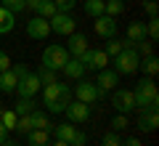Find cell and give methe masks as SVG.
Instances as JSON below:
<instances>
[{"label": "cell", "instance_id": "f546056e", "mask_svg": "<svg viewBox=\"0 0 159 146\" xmlns=\"http://www.w3.org/2000/svg\"><path fill=\"white\" fill-rule=\"evenodd\" d=\"M146 37L151 40V43H157V37H159V19H157V16L148 19V24H146Z\"/></svg>", "mask_w": 159, "mask_h": 146}, {"label": "cell", "instance_id": "f1b7e54d", "mask_svg": "<svg viewBox=\"0 0 159 146\" xmlns=\"http://www.w3.org/2000/svg\"><path fill=\"white\" fill-rule=\"evenodd\" d=\"M37 16H43V19H51L53 13H56V6H53V0H40V6H37Z\"/></svg>", "mask_w": 159, "mask_h": 146}, {"label": "cell", "instance_id": "7402d4cb", "mask_svg": "<svg viewBox=\"0 0 159 146\" xmlns=\"http://www.w3.org/2000/svg\"><path fill=\"white\" fill-rule=\"evenodd\" d=\"M27 144L29 146H48L51 144V133H48V130H29L27 133Z\"/></svg>", "mask_w": 159, "mask_h": 146}, {"label": "cell", "instance_id": "f35d334b", "mask_svg": "<svg viewBox=\"0 0 159 146\" xmlns=\"http://www.w3.org/2000/svg\"><path fill=\"white\" fill-rule=\"evenodd\" d=\"M85 144H88V135L82 133V130H77L74 138H72V146H85Z\"/></svg>", "mask_w": 159, "mask_h": 146}, {"label": "cell", "instance_id": "9a60e30c", "mask_svg": "<svg viewBox=\"0 0 159 146\" xmlns=\"http://www.w3.org/2000/svg\"><path fill=\"white\" fill-rule=\"evenodd\" d=\"M61 72H64V77H66V80H74V82H77V80H82V77H85V72H88V69L82 67V64H80V59H69V61L64 64V69H61Z\"/></svg>", "mask_w": 159, "mask_h": 146}, {"label": "cell", "instance_id": "836d02e7", "mask_svg": "<svg viewBox=\"0 0 159 146\" xmlns=\"http://www.w3.org/2000/svg\"><path fill=\"white\" fill-rule=\"evenodd\" d=\"M135 51H138V56H151L154 53V43L151 40H141V43H135Z\"/></svg>", "mask_w": 159, "mask_h": 146}, {"label": "cell", "instance_id": "83f0119b", "mask_svg": "<svg viewBox=\"0 0 159 146\" xmlns=\"http://www.w3.org/2000/svg\"><path fill=\"white\" fill-rule=\"evenodd\" d=\"M16 112H13V109H3V114H0V122H3V128L8 130V133H11L13 128H16Z\"/></svg>", "mask_w": 159, "mask_h": 146}, {"label": "cell", "instance_id": "ee69618b", "mask_svg": "<svg viewBox=\"0 0 159 146\" xmlns=\"http://www.w3.org/2000/svg\"><path fill=\"white\" fill-rule=\"evenodd\" d=\"M48 146H72V144H66V141H58V138H56L53 144H48Z\"/></svg>", "mask_w": 159, "mask_h": 146}, {"label": "cell", "instance_id": "5bb4252c", "mask_svg": "<svg viewBox=\"0 0 159 146\" xmlns=\"http://www.w3.org/2000/svg\"><path fill=\"white\" fill-rule=\"evenodd\" d=\"M96 85H98L101 90H114V88L119 85V74L114 72V69H109V67H106V69H98Z\"/></svg>", "mask_w": 159, "mask_h": 146}, {"label": "cell", "instance_id": "d4e9b609", "mask_svg": "<svg viewBox=\"0 0 159 146\" xmlns=\"http://www.w3.org/2000/svg\"><path fill=\"white\" fill-rule=\"evenodd\" d=\"M122 11H125V0H103V13H106V16L117 19Z\"/></svg>", "mask_w": 159, "mask_h": 146}, {"label": "cell", "instance_id": "ba28073f", "mask_svg": "<svg viewBox=\"0 0 159 146\" xmlns=\"http://www.w3.org/2000/svg\"><path fill=\"white\" fill-rule=\"evenodd\" d=\"M40 88H43V82H40V77H37L34 72L19 77V82H16V93L21 96V98H34Z\"/></svg>", "mask_w": 159, "mask_h": 146}, {"label": "cell", "instance_id": "3957f363", "mask_svg": "<svg viewBox=\"0 0 159 146\" xmlns=\"http://www.w3.org/2000/svg\"><path fill=\"white\" fill-rule=\"evenodd\" d=\"M138 61H141V56H138V51H135V48H125V51H119L117 56L111 59L114 72H117L119 77L135 74V72H138Z\"/></svg>", "mask_w": 159, "mask_h": 146}, {"label": "cell", "instance_id": "d590c367", "mask_svg": "<svg viewBox=\"0 0 159 146\" xmlns=\"http://www.w3.org/2000/svg\"><path fill=\"white\" fill-rule=\"evenodd\" d=\"M127 125H130V122H127V114H119L117 112V117L111 120V130H125Z\"/></svg>", "mask_w": 159, "mask_h": 146}, {"label": "cell", "instance_id": "9c48e42d", "mask_svg": "<svg viewBox=\"0 0 159 146\" xmlns=\"http://www.w3.org/2000/svg\"><path fill=\"white\" fill-rule=\"evenodd\" d=\"M90 109H93V106H88V104H82V101H77V98H74V101L66 104L64 114L69 117V122L77 125V122H88V120H90Z\"/></svg>", "mask_w": 159, "mask_h": 146}, {"label": "cell", "instance_id": "b9f144b4", "mask_svg": "<svg viewBox=\"0 0 159 146\" xmlns=\"http://www.w3.org/2000/svg\"><path fill=\"white\" fill-rule=\"evenodd\" d=\"M122 146H143V144L138 138H125V141H122Z\"/></svg>", "mask_w": 159, "mask_h": 146}, {"label": "cell", "instance_id": "8992f818", "mask_svg": "<svg viewBox=\"0 0 159 146\" xmlns=\"http://www.w3.org/2000/svg\"><path fill=\"white\" fill-rule=\"evenodd\" d=\"M48 24H51V32H56V35H72V32H77V21H74V16L72 13H64V11H56L51 19H48Z\"/></svg>", "mask_w": 159, "mask_h": 146}, {"label": "cell", "instance_id": "8d00e7d4", "mask_svg": "<svg viewBox=\"0 0 159 146\" xmlns=\"http://www.w3.org/2000/svg\"><path fill=\"white\" fill-rule=\"evenodd\" d=\"M53 6H56V11H64V13H69L74 6H77V0H53Z\"/></svg>", "mask_w": 159, "mask_h": 146}, {"label": "cell", "instance_id": "52a82bcc", "mask_svg": "<svg viewBox=\"0 0 159 146\" xmlns=\"http://www.w3.org/2000/svg\"><path fill=\"white\" fill-rule=\"evenodd\" d=\"M111 106L117 109L119 114H127L135 109V98H133V90L127 88H114L111 90Z\"/></svg>", "mask_w": 159, "mask_h": 146}, {"label": "cell", "instance_id": "8fae6325", "mask_svg": "<svg viewBox=\"0 0 159 146\" xmlns=\"http://www.w3.org/2000/svg\"><path fill=\"white\" fill-rule=\"evenodd\" d=\"M93 29H96V35L98 37H103V40H111V37H117V19L114 16H98L96 21H93Z\"/></svg>", "mask_w": 159, "mask_h": 146}, {"label": "cell", "instance_id": "e0dca14e", "mask_svg": "<svg viewBox=\"0 0 159 146\" xmlns=\"http://www.w3.org/2000/svg\"><path fill=\"white\" fill-rule=\"evenodd\" d=\"M51 133H56L58 141H66V144H72L74 133H77V128H74V122H61V125H53Z\"/></svg>", "mask_w": 159, "mask_h": 146}, {"label": "cell", "instance_id": "ab89813d", "mask_svg": "<svg viewBox=\"0 0 159 146\" xmlns=\"http://www.w3.org/2000/svg\"><path fill=\"white\" fill-rule=\"evenodd\" d=\"M6 69H11V56L6 51H0V72H6Z\"/></svg>", "mask_w": 159, "mask_h": 146}, {"label": "cell", "instance_id": "d6986e66", "mask_svg": "<svg viewBox=\"0 0 159 146\" xmlns=\"http://www.w3.org/2000/svg\"><path fill=\"white\" fill-rule=\"evenodd\" d=\"M16 82H19V77L13 74V69L0 72V93H13L16 90Z\"/></svg>", "mask_w": 159, "mask_h": 146}, {"label": "cell", "instance_id": "2e32d148", "mask_svg": "<svg viewBox=\"0 0 159 146\" xmlns=\"http://www.w3.org/2000/svg\"><path fill=\"white\" fill-rule=\"evenodd\" d=\"M29 120H32V130H48V133L53 130V122L48 120V112H40V109H34V112L29 114Z\"/></svg>", "mask_w": 159, "mask_h": 146}, {"label": "cell", "instance_id": "ffe728a7", "mask_svg": "<svg viewBox=\"0 0 159 146\" xmlns=\"http://www.w3.org/2000/svg\"><path fill=\"white\" fill-rule=\"evenodd\" d=\"M138 69H143V74L146 77H154V74L159 72V59L154 56H141V61H138Z\"/></svg>", "mask_w": 159, "mask_h": 146}, {"label": "cell", "instance_id": "7bdbcfd3", "mask_svg": "<svg viewBox=\"0 0 159 146\" xmlns=\"http://www.w3.org/2000/svg\"><path fill=\"white\" fill-rule=\"evenodd\" d=\"M6 138H8V130L3 128V122H0V144H3V141H6Z\"/></svg>", "mask_w": 159, "mask_h": 146}, {"label": "cell", "instance_id": "cb8c5ba5", "mask_svg": "<svg viewBox=\"0 0 159 146\" xmlns=\"http://www.w3.org/2000/svg\"><path fill=\"white\" fill-rule=\"evenodd\" d=\"M34 98H21L19 96V101H16V106H13V112H16V117H24V114H32L34 112Z\"/></svg>", "mask_w": 159, "mask_h": 146}, {"label": "cell", "instance_id": "5b68a950", "mask_svg": "<svg viewBox=\"0 0 159 146\" xmlns=\"http://www.w3.org/2000/svg\"><path fill=\"white\" fill-rule=\"evenodd\" d=\"M69 51L64 48V45H48L45 51H43V59H40V64L43 67H48V69H53V72H61L64 69V64L69 61Z\"/></svg>", "mask_w": 159, "mask_h": 146}, {"label": "cell", "instance_id": "7c38bea8", "mask_svg": "<svg viewBox=\"0 0 159 146\" xmlns=\"http://www.w3.org/2000/svg\"><path fill=\"white\" fill-rule=\"evenodd\" d=\"M159 125V117H157V109H146V112H138V120H135V128L143 130V133H154Z\"/></svg>", "mask_w": 159, "mask_h": 146}, {"label": "cell", "instance_id": "f6af8a7d", "mask_svg": "<svg viewBox=\"0 0 159 146\" xmlns=\"http://www.w3.org/2000/svg\"><path fill=\"white\" fill-rule=\"evenodd\" d=\"M0 146H16V141H11V138H6V141H3V144H0Z\"/></svg>", "mask_w": 159, "mask_h": 146}, {"label": "cell", "instance_id": "30bf717a", "mask_svg": "<svg viewBox=\"0 0 159 146\" xmlns=\"http://www.w3.org/2000/svg\"><path fill=\"white\" fill-rule=\"evenodd\" d=\"M48 35H51V24H48V19H43V16L34 13V16L27 21V37H32V40H45Z\"/></svg>", "mask_w": 159, "mask_h": 146}, {"label": "cell", "instance_id": "ac0fdd59", "mask_svg": "<svg viewBox=\"0 0 159 146\" xmlns=\"http://www.w3.org/2000/svg\"><path fill=\"white\" fill-rule=\"evenodd\" d=\"M127 40H130V43L146 40V21H130L127 24Z\"/></svg>", "mask_w": 159, "mask_h": 146}, {"label": "cell", "instance_id": "6da1fadb", "mask_svg": "<svg viewBox=\"0 0 159 146\" xmlns=\"http://www.w3.org/2000/svg\"><path fill=\"white\" fill-rule=\"evenodd\" d=\"M72 88L64 82H51V85H43V106L48 109L51 114H61L66 109V104L72 101Z\"/></svg>", "mask_w": 159, "mask_h": 146}, {"label": "cell", "instance_id": "bcb514c9", "mask_svg": "<svg viewBox=\"0 0 159 146\" xmlns=\"http://www.w3.org/2000/svg\"><path fill=\"white\" fill-rule=\"evenodd\" d=\"M0 114H3V106H0Z\"/></svg>", "mask_w": 159, "mask_h": 146}, {"label": "cell", "instance_id": "4316f807", "mask_svg": "<svg viewBox=\"0 0 159 146\" xmlns=\"http://www.w3.org/2000/svg\"><path fill=\"white\" fill-rule=\"evenodd\" d=\"M85 13L93 19L103 16V0H85Z\"/></svg>", "mask_w": 159, "mask_h": 146}, {"label": "cell", "instance_id": "44dd1931", "mask_svg": "<svg viewBox=\"0 0 159 146\" xmlns=\"http://www.w3.org/2000/svg\"><path fill=\"white\" fill-rule=\"evenodd\" d=\"M13 27H16V13L6 11V8L0 6V35H8V32H13Z\"/></svg>", "mask_w": 159, "mask_h": 146}, {"label": "cell", "instance_id": "4fadbf2b", "mask_svg": "<svg viewBox=\"0 0 159 146\" xmlns=\"http://www.w3.org/2000/svg\"><path fill=\"white\" fill-rule=\"evenodd\" d=\"M88 48H90V45H88V37H85L82 32H72V35H69V45H66V51L72 53L74 59H77V56H82V53H85Z\"/></svg>", "mask_w": 159, "mask_h": 146}, {"label": "cell", "instance_id": "277c9868", "mask_svg": "<svg viewBox=\"0 0 159 146\" xmlns=\"http://www.w3.org/2000/svg\"><path fill=\"white\" fill-rule=\"evenodd\" d=\"M72 96L77 98V101H82V104H88V106H93V104H98L106 96V90H101L96 82H90V80H77V85H74V90H72Z\"/></svg>", "mask_w": 159, "mask_h": 146}, {"label": "cell", "instance_id": "d6a6232c", "mask_svg": "<svg viewBox=\"0 0 159 146\" xmlns=\"http://www.w3.org/2000/svg\"><path fill=\"white\" fill-rule=\"evenodd\" d=\"M13 130H16V133H21V135H27L29 130H32V120H29V114L19 117V120H16V128H13Z\"/></svg>", "mask_w": 159, "mask_h": 146}, {"label": "cell", "instance_id": "74e56055", "mask_svg": "<svg viewBox=\"0 0 159 146\" xmlns=\"http://www.w3.org/2000/svg\"><path fill=\"white\" fill-rule=\"evenodd\" d=\"M143 6H146V13H148V19H154V16H157V11H159V6H157V0H146V3H143Z\"/></svg>", "mask_w": 159, "mask_h": 146}, {"label": "cell", "instance_id": "7a4b0ae2", "mask_svg": "<svg viewBox=\"0 0 159 146\" xmlns=\"http://www.w3.org/2000/svg\"><path fill=\"white\" fill-rule=\"evenodd\" d=\"M133 98H135V109L138 112L157 109L159 93H157V85H154V77H146V74H143V77L135 82V88H133Z\"/></svg>", "mask_w": 159, "mask_h": 146}, {"label": "cell", "instance_id": "e575fe53", "mask_svg": "<svg viewBox=\"0 0 159 146\" xmlns=\"http://www.w3.org/2000/svg\"><path fill=\"white\" fill-rule=\"evenodd\" d=\"M101 146H122V138H119V135H117V130H109V133L103 135Z\"/></svg>", "mask_w": 159, "mask_h": 146}, {"label": "cell", "instance_id": "484cf974", "mask_svg": "<svg viewBox=\"0 0 159 146\" xmlns=\"http://www.w3.org/2000/svg\"><path fill=\"white\" fill-rule=\"evenodd\" d=\"M34 74L40 77V82H43V85H51V82H56V80H58V72L43 67V64H37V72H34Z\"/></svg>", "mask_w": 159, "mask_h": 146}, {"label": "cell", "instance_id": "603a6c76", "mask_svg": "<svg viewBox=\"0 0 159 146\" xmlns=\"http://www.w3.org/2000/svg\"><path fill=\"white\" fill-rule=\"evenodd\" d=\"M109 61H111V59L106 56V51H96V48H93V56H90V67L88 69H106L109 67Z\"/></svg>", "mask_w": 159, "mask_h": 146}, {"label": "cell", "instance_id": "4dcf8cb0", "mask_svg": "<svg viewBox=\"0 0 159 146\" xmlns=\"http://www.w3.org/2000/svg\"><path fill=\"white\" fill-rule=\"evenodd\" d=\"M0 6L6 8V11H11V13H21V11H27V8H24V0H0Z\"/></svg>", "mask_w": 159, "mask_h": 146}, {"label": "cell", "instance_id": "60d3db41", "mask_svg": "<svg viewBox=\"0 0 159 146\" xmlns=\"http://www.w3.org/2000/svg\"><path fill=\"white\" fill-rule=\"evenodd\" d=\"M13 69V74H16V77H24V74H29V67L27 64H16V67H11Z\"/></svg>", "mask_w": 159, "mask_h": 146}, {"label": "cell", "instance_id": "1f68e13d", "mask_svg": "<svg viewBox=\"0 0 159 146\" xmlns=\"http://www.w3.org/2000/svg\"><path fill=\"white\" fill-rule=\"evenodd\" d=\"M103 51H106V56H109V59H114L119 51H122V40H119V37H111V40L106 43V48H103Z\"/></svg>", "mask_w": 159, "mask_h": 146}]
</instances>
